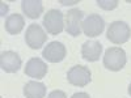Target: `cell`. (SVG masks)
<instances>
[{
    "mask_svg": "<svg viewBox=\"0 0 131 98\" xmlns=\"http://www.w3.org/2000/svg\"><path fill=\"white\" fill-rule=\"evenodd\" d=\"M127 63V56L123 48L121 47H110L105 51L104 65L109 71H121Z\"/></svg>",
    "mask_w": 131,
    "mask_h": 98,
    "instance_id": "obj_1",
    "label": "cell"
},
{
    "mask_svg": "<svg viewBox=\"0 0 131 98\" xmlns=\"http://www.w3.org/2000/svg\"><path fill=\"white\" fill-rule=\"evenodd\" d=\"M106 35L114 45H122L131 38V28L125 21H114L109 25Z\"/></svg>",
    "mask_w": 131,
    "mask_h": 98,
    "instance_id": "obj_2",
    "label": "cell"
},
{
    "mask_svg": "<svg viewBox=\"0 0 131 98\" xmlns=\"http://www.w3.org/2000/svg\"><path fill=\"white\" fill-rule=\"evenodd\" d=\"M42 25L45 26L46 31L51 35H58L64 29V17L63 13L58 9H50L43 16Z\"/></svg>",
    "mask_w": 131,
    "mask_h": 98,
    "instance_id": "obj_3",
    "label": "cell"
},
{
    "mask_svg": "<svg viewBox=\"0 0 131 98\" xmlns=\"http://www.w3.org/2000/svg\"><path fill=\"white\" fill-rule=\"evenodd\" d=\"M47 39V35L45 30L42 29L41 25L38 24H30L26 29V34H25V42L26 45L33 48V50H38L41 48Z\"/></svg>",
    "mask_w": 131,
    "mask_h": 98,
    "instance_id": "obj_4",
    "label": "cell"
},
{
    "mask_svg": "<svg viewBox=\"0 0 131 98\" xmlns=\"http://www.w3.org/2000/svg\"><path fill=\"white\" fill-rule=\"evenodd\" d=\"M67 80L73 86H86L92 80V73L85 65H73L67 72Z\"/></svg>",
    "mask_w": 131,
    "mask_h": 98,
    "instance_id": "obj_5",
    "label": "cell"
},
{
    "mask_svg": "<svg viewBox=\"0 0 131 98\" xmlns=\"http://www.w3.org/2000/svg\"><path fill=\"white\" fill-rule=\"evenodd\" d=\"M81 29L85 35L88 37H97L100 35L105 29V21L100 15H89L86 16L81 24Z\"/></svg>",
    "mask_w": 131,
    "mask_h": 98,
    "instance_id": "obj_6",
    "label": "cell"
},
{
    "mask_svg": "<svg viewBox=\"0 0 131 98\" xmlns=\"http://www.w3.org/2000/svg\"><path fill=\"white\" fill-rule=\"evenodd\" d=\"M83 12L80 9H71L68 13L66 15V31L72 37H78L81 33V18H83Z\"/></svg>",
    "mask_w": 131,
    "mask_h": 98,
    "instance_id": "obj_7",
    "label": "cell"
},
{
    "mask_svg": "<svg viewBox=\"0 0 131 98\" xmlns=\"http://www.w3.org/2000/svg\"><path fill=\"white\" fill-rule=\"evenodd\" d=\"M0 67L7 73H16L21 67V58L15 51H3L0 54Z\"/></svg>",
    "mask_w": 131,
    "mask_h": 98,
    "instance_id": "obj_8",
    "label": "cell"
},
{
    "mask_svg": "<svg viewBox=\"0 0 131 98\" xmlns=\"http://www.w3.org/2000/svg\"><path fill=\"white\" fill-rule=\"evenodd\" d=\"M42 56L50 63H59L66 58V47L60 42H50L49 45L43 48Z\"/></svg>",
    "mask_w": 131,
    "mask_h": 98,
    "instance_id": "obj_9",
    "label": "cell"
},
{
    "mask_svg": "<svg viewBox=\"0 0 131 98\" xmlns=\"http://www.w3.org/2000/svg\"><path fill=\"white\" fill-rule=\"evenodd\" d=\"M25 75L33 79H43L47 75V64L39 58H31L25 65Z\"/></svg>",
    "mask_w": 131,
    "mask_h": 98,
    "instance_id": "obj_10",
    "label": "cell"
},
{
    "mask_svg": "<svg viewBox=\"0 0 131 98\" xmlns=\"http://www.w3.org/2000/svg\"><path fill=\"white\" fill-rule=\"evenodd\" d=\"M102 46L97 41H86L81 46V56L86 62H97L101 56Z\"/></svg>",
    "mask_w": 131,
    "mask_h": 98,
    "instance_id": "obj_11",
    "label": "cell"
},
{
    "mask_svg": "<svg viewBox=\"0 0 131 98\" xmlns=\"http://www.w3.org/2000/svg\"><path fill=\"white\" fill-rule=\"evenodd\" d=\"M23 12L26 15V17L36 20L43 13V4L41 0H23L21 3Z\"/></svg>",
    "mask_w": 131,
    "mask_h": 98,
    "instance_id": "obj_12",
    "label": "cell"
},
{
    "mask_svg": "<svg viewBox=\"0 0 131 98\" xmlns=\"http://www.w3.org/2000/svg\"><path fill=\"white\" fill-rule=\"evenodd\" d=\"M24 26H25V20L18 13L8 16L7 20H5V24H4V28H5L7 33H9V34H12V35L21 33L23 29H24Z\"/></svg>",
    "mask_w": 131,
    "mask_h": 98,
    "instance_id": "obj_13",
    "label": "cell"
},
{
    "mask_svg": "<svg viewBox=\"0 0 131 98\" xmlns=\"http://www.w3.org/2000/svg\"><path fill=\"white\" fill-rule=\"evenodd\" d=\"M24 95L26 98H45L46 86L38 81H29L24 86Z\"/></svg>",
    "mask_w": 131,
    "mask_h": 98,
    "instance_id": "obj_14",
    "label": "cell"
},
{
    "mask_svg": "<svg viewBox=\"0 0 131 98\" xmlns=\"http://www.w3.org/2000/svg\"><path fill=\"white\" fill-rule=\"evenodd\" d=\"M97 4L105 10H113L118 7V0H97Z\"/></svg>",
    "mask_w": 131,
    "mask_h": 98,
    "instance_id": "obj_15",
    "label": "cell"
},
{
    "mask_svg": "<svg viewBox=\"0 0 131 98\" xmlns=\"http://www.w3.org/2000/svg\"><path fill=\"white\" fill-rule=\"evenodd\" d=\"M47 98H67V95H66V93L63 90H52Z\"/></svg>",
    "mask_w": 131,
    "mask_h": 98,
    "instance_id": "obj_16",
    "label": "cell"
},
{
    "mask_svg": "<svg viewBox=\"0 0 131 98\" xmlns=\"http://www.w3.org/2000/svg\"><path fill=\"white\" fill-rule=\"evenodd\" d=\"M71 98H91L88 93H84V92H80V93H75Z\"/></svg>",
    "mask_w": 131,
    "mask_h": 98,
    "instance_id": "obj_17",
    "label": "cell"
},
{
    "mask_svg": "<svg viewBox=\"0 0 131 98\" xmlns=\"http://www.w3.org/2000/svg\"><path fill=\"white\" fill-rule=\"evenodd\" d=\"M0 5H2V12H0V16H4V13H7V10H8V5H5L3 2L0 3Z\"/></svg>",
    "mask_w": 131,
    "mask_h": 98,
    "instance_id": "obj_18",
    "label": "cell"
},
{
    "mask_svg": "<svg viewBox=\"0 0 131 98\" xmlns=\"http://www.w3.org/2000/svg\"><path fill=\"white\" fill-rule=\"evenodd\" d=\"M60 4H63V5H72V4H78V2H63V0H60Z\"/></svg>",
    "mask_w": 131,
    "mask_h": 98,
    "instance_id": "obj_19",
    "label": "cell"
},
{
    "mask_svg": "<svg viewBox=\"0 0 131 98\" xmlns=\"http://www.w3.org/2000/svg\"><path fill=\"white\" fill-rule=\"evenodd\" d=\"M128 94H130V95H131V84H130V85H128Z\"/></svg>",
    "mask_w": 131,
    "mask_h": 98,
    "instance_id": "obj_20",
    "label": "cell"
}]
</instances>
